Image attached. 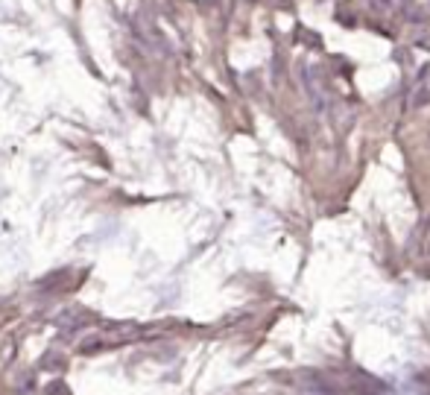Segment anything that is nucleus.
<instances>
[{"mask_svg": "<svg viewBox=\"0 0 430 395\" xmlns=\"http://www.w3.org/2000/svg\"><path fill=\"white\" fill-rule=\"evenodd\" d=\"M430 103V68H425L422 73H418V80L413 85V91H410V106L413 108H422Z\"/></svg>", "mask_w": 430, "mask_h": 395, "instance_id": "nucleus-1", "label": "nucleus"}]
</instances>
